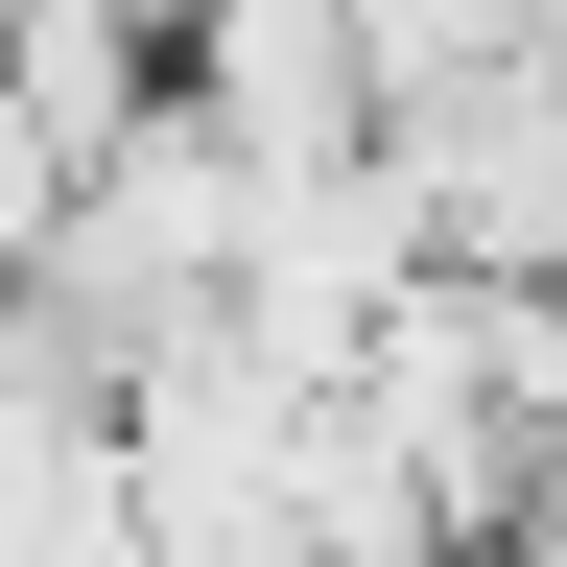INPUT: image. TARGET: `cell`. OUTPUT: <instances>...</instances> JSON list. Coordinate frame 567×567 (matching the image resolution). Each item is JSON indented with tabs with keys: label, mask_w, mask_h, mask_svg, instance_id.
Listing matches in <instances>:
<instances>
[{
	"label": "cell",
	"mask_w": 567,
	"mask_h": 567,
	"mask_svg": "<svg viewBox=\"0 0 567 567\" xmlns=\"http://www.w3.org/2000/svg\"><path fill=\"white\" fill-rule=\"evenodd\" d=\"M237 237H260V166L213 118H142V142H95L71 166V213H48V308H71V354L142 402V379H189V354H237Z\"/></svg>",
	"instance_id": "cell-1"
},
{
	"label": "cell",
	"mask_w": 567,
	"mask_h": 567,
	"mask_svg": "<svg viewBox=\"0 0 567 567\" xmlns=\"http://www.w3.org/2000/svg\"><path fill=\"white\" fill-rule=\"evenodd\" d=\"M166 118H213L237 166H354L379 142V48H354V0H189L166 24Z\"/></svg>",
	"instance_id": "cell-2"
},
{
	"label": "cell",
	"mask_w": 567,
	"mask_h": 567,
	"mask_svg": "<svg viewBox=\"0 0 567 567\" xmlns=\"http://www.w3.org/2000/svg\"><path fill=\"white\" fill-rule=\"evenodd\" d=\"M0 95H24L71 166L166 118V0H0Z\"/></svg>",
	"instance_id": "cell-3"
},
{
	"label": "cell",
	"mask_w": 567,
	"mask_h": 567,
	"mask_svg": "<svg viewBox=\"0 0 567 567\" xmlns=\"http://www.w3.org/2000/svg\"><path fill=\"white\" fill-rule=\"evenodd\" d=\"M166 24H189V0H166Z\"/></svg>",
	"instance_id": "cell-4"
}]
</instances>
